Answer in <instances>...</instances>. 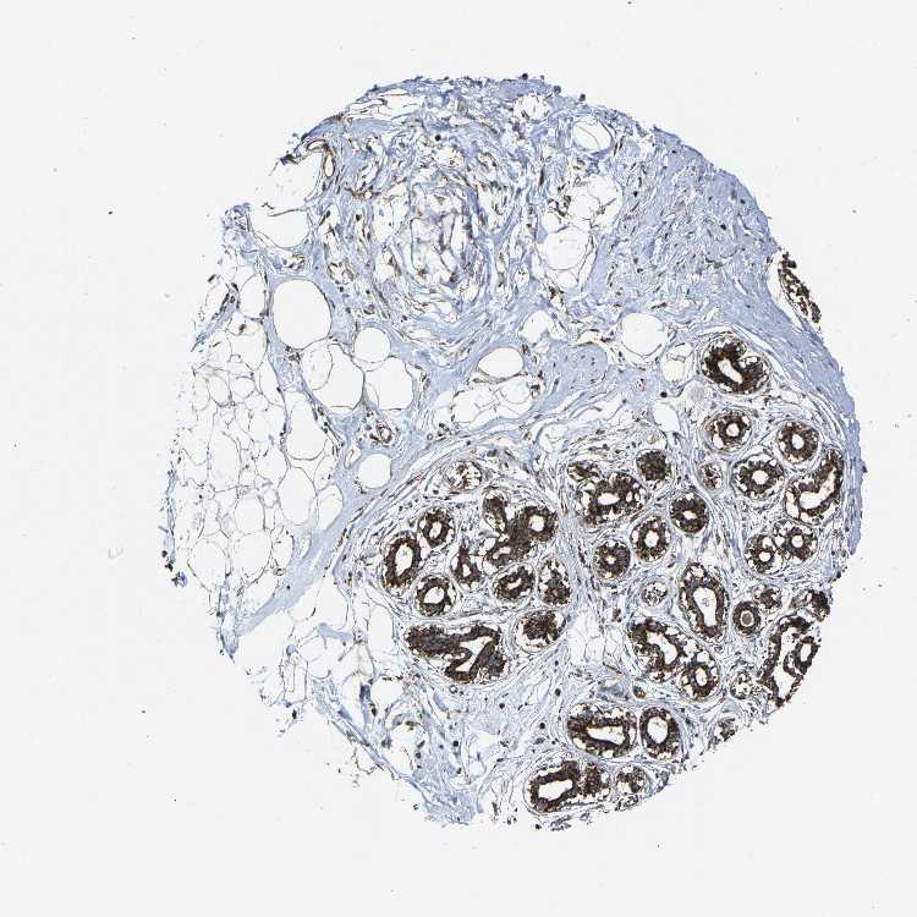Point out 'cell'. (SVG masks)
Masks as SVG:
<instances>
[{
    "instance_id": "d4e9b609",
    "label": "cell",
    "mask_w": 917,
    "mask_h": 917,
    "mask_svg": "<svg viewBox=\"0 0 917 917\" xmlns=\"http://www.w3.org/2000/svg\"><path fill=\"white\" fill-rule=\"evenodd\" d=\"M746 559L750 567L759 574H776L783 568V557L772 538L759 535L750 540L746 547Z\"/></svg>"
},
{
    "instance_id": "d6986e66",
    "label": "cell",
    "mask_w": 917,
    "mask_h": 917,
    "mask_svg": "<svg viewBox=\"0 0 917 917\" xmlns=\"http://www.w3.org/2000/svg\"><path fill=\"white\" fill-rule=\"evenodd\" d=\"M818 444L817 433L800 424L785 425L778 435V446L784 458L790 463H803L815 454Z\"/></svg>"
},
{
    "instance_id": "8d00e7d4",
    "label": "cell",
    "mask_w": 917,
    "mask_h": 917,
    "mask_svg": "<svg viewBox=\"0 0 917 917\" xmlns=\"http://www.w3.org/2000/svg\"><path fill=\"white\" fill-rule=\"evenodd\" d=\"M704 474L705 482L707 483L708 487L717 488L719 486V482H721V474H719V471L715 468V466H707Z\"/></svg>"
},
{
    "instance_id": "836d02e7",
    "label": "cell",
    "mask_w": 917,
    "mask_h": 917,
    "mask_svg": "<svg viewBox=\"0 0 917 917\" xmlns=\"http://www.w3.org/2000/svg\"><path fill=\"white\" fill-rule=\"evenodd\" d=\"M755 601L761 612L774 613L782 606V593L777 587H763L756 592Z\"/></svg>"
},
{
    "instance_id": "ba28073f",
    "label": "cell",
    "mask_w": 917,
    "mask_h": 917,
    "mask_svg": "<svg viewBox=\"0 0 917 917\" xmlns=\"http://www.w3.org/2000/svg\"><path fill=\"white\" fill-rule=\"evenodd\" d=\"M842 482V460L829 452L818 469L794 481L784 498L785 514L798 523L820 525L834 512Z\"/></svg>"
},
{
    "instance_id": "9a60e30c",
    "label": "cell",
    "mask_w": 917,
    "mask_h": 917,
    "mask_svg": "<svg viewBox=\"0 0 917 917\" xmlns=\"http://www.w3.org/2000/svg\"><path fill=\"white\" fill-rule=\"evenodd\" d=\"M537 543L521 529L515 519H509L501 536L493 542L485 553V558L492 567L501 569L513 563L523 562L535 551Z\"/></svg>"
},
{
    "instance_id": "e0dca14e",
    "label": "cell",
    "mask_w": 917,
    "mask_h": 917,
    "mask_svg": "<svg viewBox=\"0 0 917 917\" xmlns=\"http://www.w3.org/2000/svg\"><path fill=\"white\" fill-rule=\"evenodd\" d=\"M537 590L541 601L547 606L563 607L571 600L569 575L564 565L556 559H549L537 575Z\"/></svg>"
},
{
    "instance_id": "f546056e",
    "label": "cell",
    "mask_w": 917,
    "mask_h": 917,
    "mask_svg": "<svg viewBox=\"0 0 917 917\" xmlns=\"http://www.w3.org/2000/svg\"><path fill=\"white\" fill-rule=\"evenodd\" d=\"M422 534L432 546L444 545L452 535L453 526L446 514H430L421 525Z\"/></svg>"
},
{
    "instance_id": "6da1fadb",
    "label": "cell",
    "mask_w": 917,
    "mask_h": 917,
    "mask_svg": "<svg viewBox=\"0 0 917 917\" xmlns=\"http://www.w3.org/2000/svg\"><path fill=\"white\" fill-rule=\"evenodd\" d=\"M613 777L600 763L571 752H558L541 762L524 787V800L536 814H556L575 806L606 800Z\"/></svg>"
},
{
    "instance_id": "5b68a950",
    "label": "cell",
    "mask_w": 917,
    "mask_h": 917,
    "mask_svg": "<svg viewBox=\"0 0 917 917\" xmlns=\"http://www.w3.org/2000/svg\"><path fill=\"white\" fill-rule=\"evenodd\" d=\"M628 639L642 675L653 683H666L677 677L699 650L682 630L652 618L631 623Z\"/></svg>"
},
{
    "instance_id": "ac0fdd59",
    "label": "cell",
    "mask_w": 917,
    "mask_h": 917,
    "mask_svg": "<svg viewBox=\"0 0 917 917\" xmlns=\"http://www.w3.org/2000/svg\"><path fill=\"white\" fill-rule=\"evenodd\" d=\"M655 778L649 768L629 765L613 777L612 792H616L619 803L634 805L652 794Z\"/></svg>"
},
{
    "instance_id": "7c38bea8",
    "label": "cell",
    "mask_w": 917,
    "mask_h": 917,
    "mask_svg": "<svg viewBox=\"0 0 917 917\" xmlns=\"http://www.w3.org/2000/svg\"><path fill=\"white\" fill-rule=\"evenodd\" d=\"M680 693L689 700L702 701L716 693L721 674L710 652L697 650L677 675Z\"/></svg>"
},
{
    "instance_id": "d6a6232c",
    "label": "cell",
    "mask_w": 917,
    "mask_h": 917,
    "mask_svg": "<svg viewBox=\"0 0 917 917\" xmlns=\"http://www.w3.org/2000/svg\"><path fill=\"white\" fill-rule=\"evenodd\" d=\"M481 475L472 465H458L450 475V482L457 488H472L479 485Z\"/></svg>"
},
{
    "instance_id": "e575fe53",
    "label": "cell",
    "mask_w": 917,
    "mask_h": 917,
    "mask_svg": "<svg viewBox=\"0 0 917 917\" xmlns=\"http://www.w3.org/2000/svg\"><path fill=\"white\" fill-rule=\"evenodd\" d=\"M485 512L487 515V520L490 521L494 529H496L499 534L503 531L505 525L508 523L507 512H505V505L501 498H491L485 504Z\"/></svg>"
},
{
    "instance_id": "8fae6325",
    "label": "cell",
    "mask_w": 917,
    "mask_h": 917,
    "mask_svg": "<svg viewBox=\"0 0 917 917\" xmlns=\"http://www.w3.org/2000/svg\"><path fill=\"white\" fill-rule=\"evenodd\" d=\"M784 471L778 461L761 454L749 458L734 470L735 487L751 499H765L777 491Z\"/></svg>"
},
{
    "instance_id": "2e32d148",
    "label": "cell",
    "mask_w": 917,
    "mask_h": 917,
    "mask_svg": "<svg viewBox=\"0 0 917 917\" xmlns=\"http://www.w3.org/2000/svg\"><path fill=\"white\" fill-rule=\"evenodd\" d=\"M672 535L661 516L652 515L635 527L631 534V545L642 562L652 563L661 559L671 546Z\"/></svg>"
},
{
    "instance_id": "f1b7e54d",
    "label": "cell",
    "mask_w": 917,
    "mask_h": 917,
    "mask_svg": "<svg viewBox=\"0 0 917 917\" xmlns=\"http://www.w3.org/2000/svg\"><path fill=\"white\" fill-rule=\"evenodd\" d=\"M639 470L642 477L649 483H661L671 475V466H669L666 455L661 452H649L638 460Z\"/></svg>"
},
{
    "instance_id": "1f68e13d",
    "label": "cell",
    "mask_w": 917,
    "mask_h": 917,
    "mask_svg": "<svg viewBox=\"0 0 917 917\" xmlns=\"http://www.w3.org/2000/svg\"><path fill=\"white\" fill-rule=\"evenodd\" d=\"M795 606L804 609L809 616L817 619L818 622L825 619L829 612L828 601L823 593L806 592L804 596L799 597L798 601H795Z\"/></svg>"
},
{
    "instance_id": "9c48e42d",
    "label": "cell",
    "mask_w": 917,
    "mask_h": 917,
    "mask_svg": "<svg viewBox=\"0 0 917 917\" xmlns=\"http://www.w3.org/2000/svg\"><path fill=\"white\" fill-rule=\"evenodd\" d=\"M704 371L708 377L735 392H749L766 381L765 362L744 358V345L735 339H722L707 351Z\"/></svg>"
},
{
    "instance_id": "3957f363",
    "label": "cell",
    "mask_w": 917,
    "mask_h": 917,
    "mask_svg": "<svg viewBox=\"0 0 917 917\" xmlns=\"http://www.w3.org/2000/svg\"><path fill=\"white\" fill-rule=\"evenodd\" d=\"M821 645L816 622L803 614L784 617L774 628L760 683L778 702L798 688Z\"/></svg>"
},
{
    "instance_id": "8992f818",
    "label": "cell",
    "mask_w": 917,
    "mask_h": 917,
    "mask_svg": "<svg viewBox=\"0 0 917 917\" xmlns=\"http://www.w3.org/2000/svg\"><path fill=\"white\" fill-rule=\"evenodd\" d=\"M679 606L697 638L711 645L722 644L727 634V592L702 565L691 563L684 570Z\"/></svg>"
},
{
    "instance_id": "603a6c76",
    "label": "cell",
    "mask_w": 917,
    "mask_h": 917,
    "mask_svg": "<svg viewBox=\"0 0 917 917\" xmlns=\"http://www.w3.org/2000/svg\"><path fill=\"white\" fill-rule=\"evenodd\" d=\"M537 575L530 565L519 564L501 576L493 587L498 600L516 602L524 600L535 590Z\"/></svg>"
},
{
    "instance_id": "cb8c5ba5",
    "label": "cell",
    "mask_w": 917,
    "mask_h": 917,
    "mask_svg": "<svg viewBox=\"0 0 917 917\" xmlns=\"http://www.w3.org/2000/svg\"><path fill=\"white\" fill-rule=\"evenodd\" d=\"M593 564L602 578L618 579L630 568V548L624 542L616 540L603 542L593 554Z\"/></svg>"
},
{
    "instance_id": "484cf974",
    "label": "cell",
    "mask_w": 917,
    "mask_h": 917,
    "mask_svg": "<svg viewBox=\"0 0 917 917\" xmlns=\"http://www.w3.org/2000/svg\"><path fill=\"white\" fill-rule=\"evenodd\" d=\"M422 612L427 616L447 613L454 603V590L447 579L433 578L426 582L419 595Z\"/></svg>"
},
{
    "instance_id": "44dd1931",
    "label": "cell",
    "mask_w": 917,
    "mask_h": 917,
    "mask_svg": "<svg viewBox=\"0 0 917 917\" xmlns=\"http://www.w3.org/2000/svg\"><path fill=\"white\" fill-rule=\"evenodd\" d=\"M751 424L748 417L739 413L724 414L708 427L713 446L718 449H732L741 446L749 438Z\"/></svg>"
},
{
    "instance_id": "52a82bcc",
    "label": "cell",
    "mask_w": 917,
    "mask_h": 917,
    "mask_svg": "<svg viewBox=\"0 0 917 917\" xmlns=\"http://www.w3.org/2000/svg\"><path fill=\"white\" fill-rule=\"evenodd\" d=\"M578 513L585 524L601 526L639 512L647 502V492L639 481L624 474L606 477L591 475L578 491Z\"/></svg>"
},
{
    "instance_id": "277c9868",
    "label": "cell",
    "mask_w": 917,
    "mask_h": 917,
    "mask_svg": "<svg viewBox=\"0 0 917 917\" xmlns=\"http://www.w3.org/2000/svg\"><path fill=\"white\" fill-rule=\"evenodd\" d=\"M571 744L602 760L629 756L639 743V718L628 708L585 704L575 707L567 721Z\"/></svg>"
},
{
    "instance_id": "d590c367",
    "label": "cell",
    "mask_w": 917,
    "mask_h": 917,
    "mask_svg": "<svg viewBox=\"0 0 917 917\" xmlns=\"http://www.w3.org/2000/svg\"><path fill=\"white\" fill-rule=\"evenodd\" d=\"M667 595L668 589L666 584H663L661 581H655L650 582L649 585L644 587V590L641 592V600L644 601L647 606L655 607L666 600Z\"/></svg>"
},
{
    "instance_id": "83f0119b",
    "label": "cell",
    "mask_w": 917,
    "mask_h": 917,
    "mask_svg": "<svg viewBox=\"0 0 917 917\" xmlns=\"http://www.w3.org/2000/svg\"><path fill=\"white\" fill-rule=\"evenodd\" d=\"M762 612L755 602H743L735 608L733 624L740 635L755 636L763 627Z\"/></svg>"
},
{
    "instance_id": "ffe728a7",
    "label": "cell",
    "mask_w": 917,
    "mask_h": 917,
    "mask_svg": "<svg viewBox=\"0 0 917 917\" xmlns=\"http://www.w3.org/2000/svg\"><path fill=\"white\" fill-rule=\"evenodd\" d=\"M669 515L673 524L686 534H699L710 520L706 502L693 493L675 499L669 508Z\"/></svg>"
},
{
    "instance_id": "7a4b0ae2",
    "label": "cell",
    "mask_w": 917,
    "mask_h": 917,
    "mask_svg": "<svg viewBox=\"0 0 917 917\" xmlns=\"http://www.w3.org/2000/svg\"><path fill=\"white\" fill-rule=\"evenodd\" d=\"M422 651L447 678L458 683H491L505 677L510 668L502 631L491 627L428 631Z\"/></svg>"
},
{
    "instance_id": "30bf717a",
    "label": "cell",
    "mask_w": 917,
    "mask_h": 917,
    "mask_svg": "<svg viewBox=\"0 0 917 917\" xmlns=\"http://www.w3.org/2000/svg\"><path fill=\"white\" fill-rule=\"evenodd\" d=\"M639 740L647 755L658 762L677 759L683 751V730L672 712L650 707L639 718Z\"/></svg>"
},
{
    "instance_id": "5bb4252c",
    "label": "cell",
    "mask_w": 917,
    "mask_h": 917,
    "mask_svg": "<svg viewBox=\"0 0 917 917\" xmlns=\"http://www.w3.org/2000/svg\"><path fill=\"white\" fill-rule=\"evenodd\" d=\"M567 619L558 612L538 611L524 617L516 629V640L525 649L541 650L563 633Z\"/></svg>"
},
{
    "instance_id": "4dcf8cb0",
    "label": "cell",
    "mask_w": 917,
    "mask_h": 917,
    "mask_svg": "<svg viewBox=\"0 0 917 917\" xmlns=\"http://www.w3.org/2000/svg\"><path fill=\"white\" fill-rule=\"evenodd\" d=\"M453 574L460 584L466 586L481 584L483 579L480 569L472 562L471 556L466 549H461L458 557L455 558Z\"/></svg>"
},
{
    "instance_id": "7402d4cb",
    "label": "cell",
    "mask_w": 917,
    "mask_h": 917,
    "mask_svg": "<svg viewBox=\"0 0 917 917\" xmlns=\"http://www.w3.org/2000/svg\"><path fill=\"white\" fill-rule=\"evenodd\" d=\"M513 518L537 545L551 541L557 534V514L540 505H529L519 510Z\"/></svg>"
},
{
    "instance_id": "4fadbf2b",
    "label": "cell",
    "mask_w": 917,
    "mask_h": 917,
    "mask_svg": "<svg viewBox=\"0 0 917 917\" xmlns=\"http://www.w3.org/2000/svg\"><path fill=\"white\" fill-rule=\"evenodd\" d=\"M771 538L783 559L794 564L806 562L817 549L815 531L794 520L779 521L773 527Z\"/></svg>"
},
{
    "instance_id": "4316f807",
    "label": "cell",
    "mask_w": 917,
    "mask_h": 917,
    "mask_svg": "<svg viewBox=\"0 0 917 917\" xmlns=\"http://www.w3.org/2000/svg\"><path fill=\"white\" fill-rule=\"evenodd\" d=\"M420 554L414 541L403 542L393 553L391 574L399 581L409 579L419 564Z\"/></svg>"
}]
</instances>
